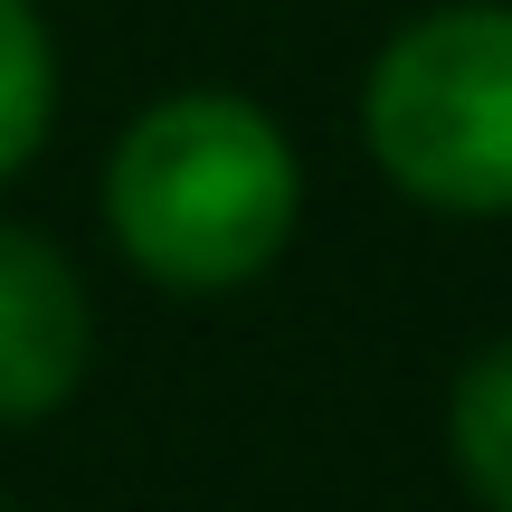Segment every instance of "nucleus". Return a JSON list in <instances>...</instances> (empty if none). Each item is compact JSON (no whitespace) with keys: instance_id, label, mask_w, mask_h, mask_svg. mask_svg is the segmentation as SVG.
Returning <instances> with one entry per match:
<instances>
[{"instance_id":"39448f33","label":"nucleus","mask_w":512,"mask_h":512,"mask_svg":"<svg viewBox=\"0 0 512 512\" xmlns=\"http://www.w3.org/2000/svg\"><path fill=\"white\" fill-rule=\"evenodd\" d=\"M48 114H57V57L48 29H38L29 0H0V181L48 143Z\"/></svg>"},{"instance_id":"7ed1b4c3","label":"nucleus","mask_w":512,"mask_h":512,"mask_svg":"<svg viewBox=\"0 0 512 512\" xmlns=\"http://www.w3.org/2000/svg\"><path fill=\"white\" fill-rule=\"evenodd\" d=\"M95 351V304L38 228L0 219V427H38L76 399Z\"/></svg>"},{"instance_id":"20e7f679","label":"nucleus","mask_w":512,"mask_h":512,"mask_svg":"<svg viewBox=\"0 0 512 512\" xmlns=\"http://www.w3.org/2000/svg\"><path fill=\"white\" fill-rule=\"evenodd\" d=\"M446 446H456V475L484 512H512V332L484 342L475 361L446 389Z\"/></svg>"},{"instance_id":"f03ea898","label":"nucleus","mask_w":512,"mask_h":512,"mask_svg":"<svg viewBox=\"0 0 512 512\" xmlns=\"http://www.w3.org/2000/svg\"><path fill=\"white\" fill-rule=\"evenodd\" d=\"M361 143L418 209L512 219V0L408 19L361 86Z\"/></svg>"},{"instance_id":"f257e3e1","label":"nucleus","mask_w":512,"mask_h":512,"mask_svg":"<svg viewBox=\"0 0 512 512\" xmlns=\"http://www.w3.org/2000/svg\"><path fill=\"white\" fill-rule=\"evenodd\" d=\"M304 219V171L247 95H162L124 124L105 162V228L152 285L171 294H228L285 256Z\"/></svg>"}]
</instances>
